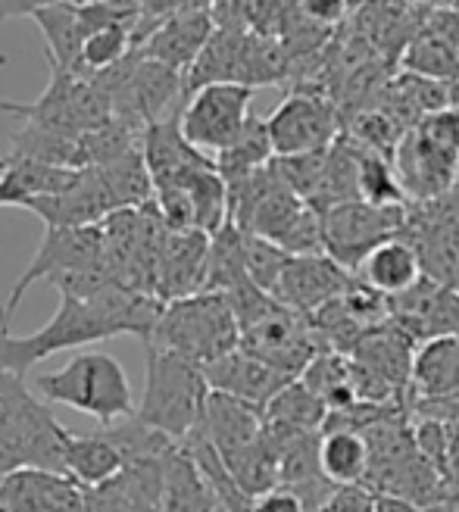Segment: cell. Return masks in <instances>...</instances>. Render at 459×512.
Here are the masks:
<instances>
[{"label": "cell", "instance_id": "cell-15", "mask_svg": "<svg viewBox=\"0 0 459 512\" xmlns=\"http://www.w3.org/2000/svg\"><path fill=\"white\" fill-rule=\"evenodd\" d=\"M29 213H35L47 228H88L100 225L107 216L119 213L116 200L97 169H82L79 182L63 194H50L32 200Z\"/></svg>", "mask_w": 459, "mask_h": 512}, {"label": "cell", "instance_id": "cell-19", "mask_svg": "<svg viewBox=\"0 0 459 512\" xmlns=\"http://www.w3.org/2000/svg\"><path fill=\"white\" fill-rule=\"evenodd\" d=\"M203 372H207L213 391L244 400L257 409H266L272 397L282 391L288 381H294V378H285L282 372H275L272 366H266L263 360H257V356L244 353L241 347L235 353L222 356V360H216Z\"/></svg>", "mask_w": 459, "mask_h": 512}, {"label": "cell", "instance_id": "cell-25", "mask_svg": "<svg viewBox=\"0 0 459 512\" xmlns=\"http://www.w3.org/2000/svg\"><path fill=\"white\" fill-rule=\"evenodd\" d=\"M247 35L250 32H235V29L213 32V38L200 50L194 66L185 72V100H188V94L207 88V85H232V82L238 85Z\"/></svg>", "mask_w": 459, "mask_h": 512}, {"label": "cell", "instance_id": "cell-16", "mask_svg": "<svg viewBox=\"0 0 459 512\" xmlns=\"http://www.w3.org/2000/svg\"><path fill=\"white\" fill-rule=\"evenodd\" d=\"M403 238L413 244L422 275L435 285L459 291V228L441 219L431 207H410Z\"/></svg>", "mask_w": 459, "mask_h": 512}, {"label": "cell", "instance_id": "cell-29", "mask_svg": "<svg viewBox=\"0 0 459 512\" xmlns=\"http://www.w3.org/2000/svg\"><path fill=\"white\" fill-rule=\"evenodd\" d=\"M163 512H216V500L185 447L166 456L163 466Z\"/></svg>", "mask_w": 459, "mask_h": 512}, {"label": "cell", "instance_id": "cell-35", "mask_svg": "<svg viewBox=\"0 0 459 512\" xmlns=\"http://www.w3.org/2000/svg\"><path fill=\"white\" fill-rule=\"evenodd\" d=\"M10 153L25 160H38L47 166H63V169H79V138L50 132L35 122H25L19 132L10 135Z\"/></svg>", "mask_w": 459, "mask_h": 512}, {"label": "cell", "instance_id": "cell-12", "mask_svg": "<svg viewBox=\"0 0 459 512\" xmlns=\"http://www.w3.org/2000/svg\"><path fill=\"white\" fill-rule=\"evenodd\" d=\"M353 281L356 272L335 263L328 253H306V256H291L272 297L303 316H313L325 303L338 300Z\"/></svg>", "mask_w": 459, "mask_h": 512}, {"label": "cell", "instance_id": "cell-32", "mask_svg": "<svg viewBox=\"0 0 459 512\" xmlns=\"http://www.w3.org/2000/svg\"><path fill=\"white\" fill-rule=\"evenodd\" d=\"M266 422L278 428H294V431H322L328 419V406L306 388L300 378L288 381L282 391L272 397V403L263 409Z\"/></svg>", "mask_w": 459, "mask_h": 512}, {"label": "cell", "instance_id": "cell-18", "mask_svg": "<svg viewBox=\"0 0 459 512\" xmlns=\"http://www.w3.org/2000/svg\"><path fill=\"white\" fill-rule=\"evenodd\" d=\"M210 238L203 232H169L160 266H157V297L163 303L200 294L207 285Z\"/></svg>", "mask_w": 459, "mask_h": 512}, {"label": "cell", "instance_id": "cell-1", "mask_svg": "<svg viewBox=\"0 0 459 512\" xmlns=\"http://www.w3.org/2000/svg\"><path fill=\"white\" fill-rule=\"evenodd\" d=\"M166 303L153 294H141L110 281L94 297H72L60 294V306L54 319L32 335H10V328H0V369L25 378L29 369L47 356L75 350L94 341H110L132 335L141 338L144 347L153 341V331L160 325Z\"/></svg>", "mask_w": 459, "mask_h": 512}, {"label": "cell", "instance_id": "cell-17", "mask_svg": "<svg viewBox=\"0 0 459 512\" xmlns=\"http://www.w3.org/2000/svg\"><path fill=\"white\" fill-rule=\"evenodd\" d=\"M213 32H216V22H213L210 10L175 13V16L153 25L135 50L147 60H157L178 72H188L194 66V60L200 57V50L213 38Z\"/></svg>", "mask_w": 459, "mask_h": 512}, {"label": "cell", "instance_id": "cell-41", "mask_svg": "<svg viewBox=\"0 0 459 512\" xmlns=\"http://www.w3.org/2000/svg\"><path fill=\"white\" fill-rule=\"evenodd\" d=\"M416 128H419L425 138L435 141V144L459 153V107L456 104H450L444 110H435V113H428Z\"/></svg>", "mask_w": 459, "mask_h": 512}, {"label": "cell", "instance_id": "cell-39", "mask_svg": "<svg viewBox=\"0 0 459 512\" xmlns=\"http://www.w3.org/2000/svg\"><path fill=\"white\" fill-rule=\"evenodd\" d=\"M403 135H406V128L381 107L378 110H363L350 122V138L360 147L375 150V153H381V157H388V160H394V150H397Z\"/></svg>", "mask_w": 459, "mask_h": 512}, {"label": "cell", "instance_id": "cell-20", "mask_svg": "<svg viewBox=\"0 0 459 512\" xmlns=\"http://www.w3.org/2000/svg\"><path fill=\"white\" fill-rule=\"evenodd\" d=\"M200 431L207 434L222 459H232L250 450L266 434V413L244 400L213 391L207 400V413H203Z\"/></svg>", "mask_w": 459, "mask_h": 512}, {"label": "cell", "instance_id": "cell-13", "mask_svg": "<svg viewBox=\"0 0 459 512\" xmlns=\"http://www.w3.org/2000/svg\"><path fill=\"white\" fill-rule=\"evenodd\" d=\"M0 503L7 512H88V491L66 472L25 466L0 475Z\"/></svg>", "mask_w": 459, "mask_h": 512}, {"label": "cell", "instance_id": "cell-46", "mask_svg": "<svg viewBox=\"0 0 459 512\" xmlns=\"http://www.w3.org/2000/svg\"><path fill=\"white\" fill-rule=\"evenodd\" d=\"M425 207H431L441 219H447L450 225L459 228V182H456V188H453L450 194H444V197L435 200V203H425Z\"/></svg>", "mask_w": 459, "mask_h": 512}, {"label": "cell", "instance_id": "cell-43", "mask_svg": "<svg viewBox=\"0 0 459 512\" xmlns=\"http://www.w3.org/2000/svg\"><path fill=\"white\" fill-rule=\"evenodd\" d=\"M250 512H313V506L306 503L294 488H285V484H278V488L253 497V506Z\"/></svg>", "mask_w": 459, "mask_h": 512}, {"label": "cell", "instance_id": "cell-22", "mask_svg": "<svg viewBox=\"0 0 459 512\" xmlns=\"http://www.w3.org/2000/svg\"><path fill=\"white\" fill-rule=\"evenodd\" d=\"M82 169H63L47 166L38 160H25L16 153L0 157V207H19L25 210L32 200L63 194L79 182Z\"/></svg>", "mask_w": 459, "mask_h": 512}, {"label": "cell", "instance_id": "cell-40", "mask_svg": "<svg viewBox=\"0 0 459 512\" xmlns=\"http://www.w3.org/2000/svg\"><path fill=\"white\" fill-rule=\"evenodd\" d=\"M288 260H291V253H285L282 247H275L266 238L244 232V266H247V275L257 288L272 294L278 278H282V272L288 266Z\"/></svg>", "mask_w": 459, "mask_h": 512}, {"label": "cell", "instance_id": "cell-3", "mask_svg": "<svg viewBox=\"0 0 459 512\" xmlns=\"http://www.w3.org/2000/svg\"><path fill=\"white\" fill-rule=\"evenodd\" d=\"M213 388L203 366L172 350L147 347V378L135 419L153 431H163L175 444H185L203 425Z\"/></svg>", "mask_w": 459, "mask_h": 512}, {"label": "cell", "instance_id": "cell-6", "mask_svg": "<svg viewBox=\"0 0 459 512\" xmlns=\"http://www.w3.org/2000/svg\"><path fill=\"white\" fill-rule=\"evenodd\" d=\"M47 66H50V82L35 100H29V104L4 100L0 110L72 138H79L91 132V128L104 125L107 119H113L110 97L94 79H82V75L66 72L54 63Z\"/></svg>", "mask_w": 459, "mask_h": 512}, {"label": "cell", "instance_id": "cell-44", "mask_svg": "<svg viewBox=\"0 0 459 512\" xmlns=\"http://www.w3.org/2000/svg\"><path fill=\"white\" fill-rule=\"evenodd\" d=\"M300 10L306 22H313L316 29L331 32L347 16L350 0H300Z\"/></svg>", "mask_w": 459, "mask_h": 512}, {"label": "cell", "instance_id": "cell-28", "mask_svg": "<svg viewBox=\"0 0 459 512\" xmlns=\"http://www.w3.org/2000/svg\"><path fill=\"white\" fill-rule=\"evenodd\" d=\"M450 394H459V335L422 344L413 366V397Z\"/></svg>", "mask_w": 459, "mask_h": 512}, {"label": "cell", "instance_id": "cell-45", "mask_svg": "<svg viewBox=\"0 0 459 512\" xmlns=\"http://www.w3.org/2000/svg\"><path fill=\"white\" fill-rule=\"evenodd\" d=\"M50 0H0V22L16 19V16H35Z\"/></svg>", "mask_w": 459, "mask_h": 512}, {"label": "cell", "instance_id": "cell-21", "mask_svg": "<svg viewBox=\"0 0 459 512\" xmlns=\"http://www.w3.org/2000/svg\"><path fill=\"white\" fill-rule=\"evenodd\" d=\"M141 153L147 160V169L153 175V188L157 185H169L175 178H182L191 169L210 166L216 160H210L207 153H200L182 132V119L166 116L160 122H150L141 132Z\"/></svg>", "mask_w": 459, "mask_h": 512}, {"label": "cell", "instance_id": "cell-7", "mask_svg": "<svg viewBox=\"0 0 459 512\" xmlns=\"http://www.w3.org/2000/svg\"><path fill=\"white\" fill-rule=\"evenodd\" d=\"M410 207H372L366 200H344L322 213V250L344 269L356 272L366 256L403 235Z\"/></svg>", "mask_w": 459, "mask_h": 512}, {"label": "cell", "instance_id": "cell-26", "mask_svg": "<svg viewBox=\"0 0 459 512\" xmlns=\"http://www.w3.org/2000/svg\"><path fill=\"white\" fill-rule=\"evenodd\" d=\"M32 19H35V25L44 35V57H47V63H54V66H60L66 72L79 69L82 44H85L79 7L69 4V0H50V4L41 7Z\"/></svg>", "mask_w": 459, "mask_h": 512}, {"label": "cell", "instance_id": "cell-8", "mask_svg": "<svg viewBox=\"0 0 459 512\" xmlns=\"http://www.w3.org/2000/svg\"><path fill=\"white\" fill-rule=\"evenodd\" d=\"M88 269H104V228L88 225V228H47L35 256L25 266V272L16 278V285L0 306V328H10V319L16 316L19 303L32 285L38 281H54L69 272H88Z\"/></svg>", "mask_w": 459, "mask_h": 512}, {"label": "cell", "instance_id": "cell-34", "mask_svg": "<svg viewBox=\"0 0 459 512\" xmlns=\"http://www.w3.org/2000/svg\"><path fill=\"white\" fill-rule=\"evenodd\" d=\"M291 75V57L282 44V38L269 35H247L244 44V60H241V79L238 85L247 88H266V85H282Z\"/></svg>", "mask_w": 459, "mask_h": 512}, {"label": "cell", "instance_id": "cell-10", "mask_svg": "<svg viewBox=\"0 0 459 512\" xmlns=\"http://www.w3.org/2000/svg\"><path fill=\"white\" fill-rule=\"evenodd\" d=\"M250 104H253V88L247 85H207L194 94H188L182 113V132L185 138L200 150L219 157L228 150L244 125L250 122Z\"/></svg>", "mask_w": 459, "mask_h": 512}, {"label": "cell", "instance_id": "cell-47", "mask_svg": "<svg viewBox=\"0 0 459 512\" xmlns=\"http://www.w3.org/2000/svg\"><path fill=\"white\" fill-rule=\"evenodd\" d=\"M375 512H422L413 500L397 494H375Z\"/></svg>", "mask_w": 459, "mask_h": 512}, {"label": "cell", "instance_id": "cell-31", "mask_svg": "<svg viewBox=\"0 0 459 512\" xmlns=\"http://www.w3.org/2000/svg\"><path fill=\"white\" fill-rule=\"evenodd\" d=\"M300 381L328 406V413H341V409L360 403L353 391L350 356H344V353H335V350L316 353L313 363L303 369Z\"/></svg>", "mask_w": 459, "mask_h": 512}, {"label": "cell", "instance_id": "cell-5", "mask_svg": "<svg viewBox=\"0 0 459 512\" xmlns=\"http://www.w3.org/2000/svg\"><path fill=\"white\" fill-rule=\"evenodd\" d=\"M147 347L172 350L203 369L213 366L241 347V325L232 310V300L216 291H200L166 303Z\"/></svg>", "mask_w": 459, "mask_h": 512}, {"label": "cell", "instance_id": "cell-36", "mask_svg": "<svg viewBox=\"0 0 459 512\" xmlns=\"http://www.w3.org/2000/svg\"><path fill=\"white\" fill-rule=\"evenodd\" d=\"M141 144V132L122 119H107L104 125L79 135V169H100L122 160Z\"/></svg>", "mask_w": 459, "mask_h": 512}, {"label": "cell", "instance_id": "cell-38", "mask_svg": "<svg viewBox=\"0 0 459 512\" xmlns=\"http://www.w3.org/2000/svg\"><path fill=\"white\" fill-rule=\"evenodd\" d=\"M135 50L132 32L129 29H104V32H94L85 38L82 44V57H79V69L75 75L82 79H91V75L104 72L116 63H122Z\"/></svg>", "mask_w": 459, "mask_h": 512}, {"label": "cell", "instance_id": "cell-42", "mask_svg": "<svg viewBox=\"0 0 459 512\" xmlns=\"http://www.w3.org/2000/svg\"><path fill=\"white\" fill-rule=\"evenodd\" d=\"M319 512H375V491H369L366 484L338 488Z\"/></svg>", "mask_w": 459, "mask_h": 512}, {"label": "cell", "instance_id": "cell-33", "mask_svg": "<svg viewBox=\"0 0 459 512\" xmlns=\"http://www.w3.org/2000/svg\"><path fill=\"white\" fill-rule=\"evenodd\" d=\"M356 188H360V200L372 207H413L403 194L394 163L360 144H356Z\"/></svg>", "mask_w": 459, "mask_h": 512}, {"label": "cell", "instance_id": "cell-2", "mask_svg": "<svg viewBox=\"0 0 459 512\" xmlns=\"http://www.w3.org/2000/svg\"><path fill=\"white\" fill-rule=\"evenodd\" d=\"M35 394L44 403H60L75 413L94 416L104 428L135 419V391L125 366L110 353L85 350L57 369L35 378Z\"/></svg>", "mask_w": 459, "mask_h": 512}, {"label": "cell", "instance_id": "cell-24", "mask_svg": "<svg viewBox=\"0 0 459 512\" xmlns=\"http://www.w3.org/2000/svg\"><path fill=\"white\" fill-rule=\"evenodd\" d=\"M360 281L378 294H385L388 300L391 297H400L410 288H416L419 281L425 278L422 275V263H419V253L413 250V244L406 241L403 235L378 244L366 260L356 269Z\"/></svg>", "mask_w": 459, "mask_h": 512}, {"label": "cell", "instance_id": "cell-4", "mask_svg": "<svg viewBox=\"0 0 459 512\" xmlns=\"http://www.w3.org/2000/svg\"><path fill=\"white\" fill-rule=\"evenodd\" d=\"M69 431L50 416L44 400L25 381L0 369V475L13 469L63 472V447Z\"/></svg>", "mask_w": 459, "mask_h": 512}, {"label": "cell", "instance_id": "cell-14", "mask_svg": "<svg viewBox=\"0 0 459 512\" xmlns=\"http://www.w3.org/2000/svg\"><path fill=\"white\" fill-rule=\"evenodd\" d=\"M391 319L416 341V347L459 335V291L422 278L416 288L391 297Z\"/></svg>", "mask_w": 459, "mask_h": 512}, {"label": "cell", "instance_id": "cell-11", "mask_svg": "<svg viewBox=\"0 0 459 512\" xmlns=\"http://www.w3.org/2000/svg\"><path fill=\"white\" fill-rule=\"evenodd\" d=\"M394 172L413 207L435 203L450 194L459 182V153L425 138L419 128H410L394 150Z\"/></svg>", "mask_w": 459, "mask_h": 512}, {"label": "cell", "instance_id": "cell-9", "mask_svg": "<svg viewBox=\"0 0 459 512\" xmlns=\"http://www.w3.org/2000/svg\"><path fill=\"white\" fill-rule=\"evenodd\" d=\"M275 157H303L328 150L341 138V113L335 100L316 88H297L266 119Z\"/></svg>", "mask_w": 459, "mask_h": 512}, {"label": "cell", "instance_id": "cell-27", "mask_svg": "<svg viewBox=\"0 0 459 512\" xmlns=\"http://www.w3.org/2000/svg\"><path fill=\"white\" fill-rule=\"evenodd\" d=\"M369 441L360 431H322L319 438V469L335 484V488H350V484H366L369 478Z\"/></svg>", "mask_w": 459, "mask_h": 512}, {"label": "cell", "instance_id": "cell-30", "mask_svg": "<svg viewBox=\"0 0 459 512\" xmlns=\"http://www.w3.org/2000/svg\"><path fill=\"white\" fill-rule=\"evenodd\" d=\"M213 160H216L219 175L225 178V185L244 182L247 175L266 169L275 160V147H272V138H269L266 119L250 116V122L244 125V132L238 135V141L228 150H222L219 157H213Z\"/></svg>", "mask_w": 459, "mask_h": 512}, {"label": "cell", "instance_id": "cell-37", "mask_svg": "<svg viewBox=\"0 0 459 512\" xmlns=\"http://www.w3.org/2000/svg\"><path fill=\"white\" fill-rule=\"evenodd\" d=\"M403 66L406 72L422 75V79L431 82H459V54H456V44L438 38V35H419L406 44L403 50Z\"/></svg>", "mask_w": 459, "mask_h": 512}, {"label": "cell", "instance_id": "cell-48", "mask_svg": "<svg viewBox=\"0 0 459 512\" xmlns=\"http://www.w3.org/2000/svg\"><path fill=\"white\" fill-rule=\"evenodd\" d=\"M69 4H79L82 7V4H97V0H69Z\"/></svg>", "mask_w": 459, "mask_h": 512}, {"label": "cell", "instance_id": "cell-23", "mask_svg": "<svg viewBox=\"0 0 459 512\" xmlns=\"http://www.w3.org/2000/svg\"><path fill=\"white\" fill-rule=\"evenodd\" d=\"M129 466L122 447L113 441V434L104 428L100 434H72L63 447V472L72 475L85 491H94L100 484L113 481Z\"/></svg>", "mask_w": 459, "mask_h": 512}]
</instances>
